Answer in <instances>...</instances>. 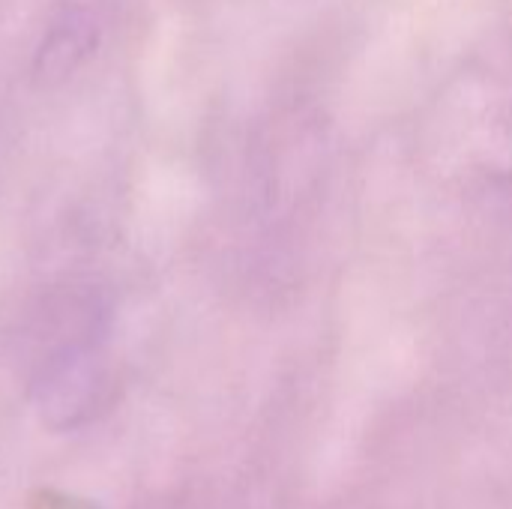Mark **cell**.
<instances>
[{
  "mask_svg": "<svg viewBox=\"0 0 512 509\" xmlns=\"http://www.w3.org/2000/svg\"><path fill=\"white\" fill-rule=\"evenodd\" d=\"M27 509H99L93 501L75 495V492H66V489H39L30 495Z\"/></svg>",
  "mask_w": 512,
  "mask_h": 509,
  "instance_id": "3957f363",
  "label": "cell"
},
{
  "mask_svg": "<svg viewBox=\"0 0 512 509\" xmlns=\"http://www.w3.org/2000/svg\"><path fill=\"white\" fill-rule=\"evenodd\" d=\"M96 24L84 9H63L48 30L42 33V42L36 48L33 57V72L39 75V81L54 84V81H66L96 48Z\"/></svg>",
  "mask_w": 512,
  "mask_h": 509,
  "instance_id": "7a4b0ae2",
  "label": "cell"
},
{
  "mask_svg": "<svg viewBox=\"0 0 512 509\" xmlns=\"http://www.w3.org/2000/svg\"><path fill=\"white\" fill-rule=\"evenodd\" d=\"M30 396L51 429H78L93 423L114 396L108 354L93 330L57 342L36 363Z\"/></svg>",
  "mask_w": 512,
  "mask_h": 509,
  "instance_id": "6da1fadb",
  "label": "cell"
}]
</instances>
